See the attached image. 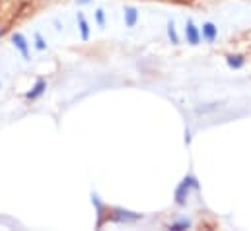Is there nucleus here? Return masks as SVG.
Here are the masks:
<instances>
[{"label":"nucleus","instance_id":"obj_16","mask_svg":"<svg viewBox=\"0 0 251 231\" xmlns=\"http://www.w3.org/2000/svg\"><path fill=\"white\" fill-rule=\"evenodd\" d=\"M86 2H90V0H78V4H86Z\"/></svg>","mask_w":251,"mask_h":231},{"label":"nucleus","instance_id":"obj_1","mask_svg":"<svg viewBox=\"0 0 251 231\" xmlns=\"http://www.w3.org/2000/svg\"><path fill=\"white\" fill-rule=\"evenodd\" d=\"M191 190H199V179H197L195 175L189 173V175H185V177L181 179V183L176 186V190H174V202H176L177 206H185Z\"/></svg>","mask_w":251,"mask_h":231},{"label":"nucleus","instance_id":"obj_18","mask_svg":"<svg viewBox=\"0 0 251 231\" xmlns=\"http://www.w3.org/2000/svg\"><path fill=\"white\" fill-rule=\"evenodd\" d=\"M0 88H2V84H0Z\"/></svg>","mask_w":251,"mask_h":231},{"label":"nucleus","instance_id":"obj_3","mask_svg":"<svg viewBox=\"0 0 251 231\" xmlns=\"http://www.w3.org/2000/svg\"><path fill=\"white\" fill-rule=\"evenodd\" d=\"M12 45L24 60H29V41L25 39L24 33H12Z\"/></svg>","mask_w":251,"mask_h":231},{"label":"nucleus","instance_id":"obj_17","mask_svg":"<svg viewBox=\"0 0 251 231\" xmlns=\"http://www.w3.org/2000/svg\"><path fill=\"white\" fill-rule=\"evenodd\" d=\"M0 37H2V27H0Z\"/></svg>","mask_w":251,"mask_h":231},{"label":"nucleus","instance_id":"obj_2","mask_svg":"<svg viewBox=\"0 0 251 231\" xmlns=\"http://www.w3.org/2000/svg\"><path fill=\"white\" fill-rule=\"evenodd\" d=\"M144 216L132 210H125V208H111V214H107V220H111L113 224H121V226H130L140 222Z\"/></svg>","mask_w":251,"mask_h":231},{"label":"nucleus","instance_id":"obj_6","mask_svg":"<svg viewBox=\"0 0 251 231\" xmlns=\"http://www.w3.org/2000/svg\"><path fill=\"white\" fill-rule=\"evenodd\" d=\"M92 204H94V208H96V214H98V224H96V228L100 230L101 226H103V222H105V218H107V214H105V204L100 200V196L96 194V192H92Z\"/></svg>","mask_w":251,"mask_h":231},{"label":"nucleus","instance_id":"obj_12","mask_svg":"<svg viewBox=\"0 0 251 231\" xmlns=\"http://www.w3.org/2000/svg\"><path fill=\"white\" fill-rule=\"evenodd\" d=\"M191 222L189 220H177V222H172L170 226H166V230L170 231H183V230H191Z\"/></svg>","mask_w":251,"mask_h":231},{"label":"nucleus","instance_id":"obj_7","mask_svg":"<svg viewBox=\"0 0 251 231\" xmlns=\"http://www.w3.org/2000/svg\"><path fill=\"white\" fill-rule=\"evenodd\" d=\"M201 37L206 41V43H214L216 37H218V27L212 23V22H206L202 23V29H201Z\"/></svg>","mask_w":251,"mask_h":231},{"label":"nucleus","instance_id":"obj_9","mask_svg":"<svg viewBox=\"0 0 251 231\" xmlns=\"http://www.w3.org/2000/svg\"><path fill=\"white\" fill-rule=\"evenodd\" d=\"M123 18H125V25H126V27H134V25L138 23V18H140V14H138V10H136L134 6H126L125 12H123Z\"/></svg>","mask_w":251,"mask_h":231},{"label":"nucleus","instance_id":"obj_10","mask_svg":"<svg viewBox=\"0 0 251 231\" xmlns=\"http://www.w3.org/2000/svg\"><path fill=\"white\" fill-rule=\"evenodd\" d=\"M226 64H228V68H232V70H240V68H244V64H246V57H244V55H228V57H226Z\"/></svg>","mask_w":251,"mask_h":231},{"label":"nucleus","instance_id":"obj_13","mask_svg":"<svg viewBox=\"0 0 251 231\" xmlns=\"http://www.w3.org/2000/svg\"><path fill=\"white\" fill-rule=\"evenodd\" d=\"M218 107H220L218 103H202V105H197V107H195V113H197V115H206V113L216 111Z\"/></svg>","mask_w":251,"mask_h":231},{"label":"nucleus","instance_id":"obj_11","mask_svg":"<svg viewBox=\"0 0 251 231\" xmlns=\"http://www.w3.org/2000/svg\"><path fill=\"white\" fill-rule=\"evenodd\" d=\"M166 31H168V39L172 41V45H179V35H177V29H176L174 20H170V22H168Z\"/></svg>","mask_w":251,"mask_h":231},{"label":"nucleus","instance_id":"obj_5","mask_svg":"<svg viewBox=\"0 0 251 231\" xmlns=\"http://www.w3.org/2000/svg\"><path fill=\"white\" fill-rule=\"evenodd\" d=\"M45 92H47V80L39 78V80L29 88V92L25 93V99H27V101H37L39 97L45 95Z\"/></svg>","mask_w":251,"mask_h":231},{"label":"nucleus","instance_id":"obj_8","mask_svg":"<svg viewBox=\"0 0 251 231\" xmlns=\"http://www.w3.org/2000/svg\"><path fill=\"white\" fill-rule=\"evenodd\" d=\"M76 22H78V29H80L82 41H88V39H90V23H88L84 12H78V14H76Z\"/></svg>","mask_w":251,"mask_h":231},{"label":"nucleus","instance_id":"obj_14","mask_svg":"<svg viewBox=\"0 0 251 231\" xmlns=\"http://www.w3.org/2000/svg\"><path fill=\"white\" fill-rule=\"evenodd\" d=\"M33 39H35V49L37 51H47V41H45V37L41 33H35Z\"/></svg>","mask_w":251,"mask_h":231},{"label":"nucleus","instance_id":"obj_15","mask_svg":"<svg viewBox=\"0 0 251 231\" xmlns=\"http://www.w3.org/2000/svg\"><path fill=\"white\" fill-rule=\"evenodd\" d=\"M94 16H96V23H98L100 27H105V10H101V8H98Z\"/></svg>","mask_w":251,"mask_h":231},{"label":"nucleus","instance_id":"obj_4","mask_svg":"<svg viewBox=\"0 0 251 231\" xmlns=\"http://www.w3.org/2000/svg\"><path fill=\"white\" fill-rule=\"evenodd\" d=\"M183 33H185V39H187V43L191 47H197V45L201 43V39H202V37H201V27H197L193 20H187V22H185Z\"/></svg>","mask_w":251,"mask_h":231}]
</instances>
